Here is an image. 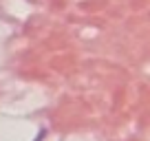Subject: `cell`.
Masks as SVG:
<instances>
[]
</instances>
